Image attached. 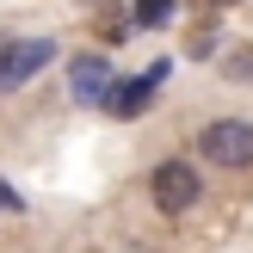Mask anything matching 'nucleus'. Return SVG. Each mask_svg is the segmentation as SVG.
Wrapping results in <instances>:
<instances>
[{
  "mask_svg": "<svg viewBox=\"0 0 253 253\" xmlns=\"http://www.w3.org/2000/svg\"><path fill=\"white\" fill-rule=\"evenodd\" d=\"M198 155L216 161V167H253V124H241V118L204 124V136H198Z\"/></svg>",
  "mask_w": 253,
  "mask_h": 253,
  "instance_id": "f257e3e1",
  "label": "nucleus"
},
{
  "mask_svg": "<svg viewBox=\"0 0 253 253\" xmlns=\"http://www.w3.org/2000/svg\"><path fill=\"white\" fill-rule=\"evenodd\" d=\"M148 192H155V204L173 216V210H192L204 185H198V173L185 167V161H161V167H155V179H148Z\"/></svg>",
  "mask_w": 253,
  "mask_h": 253,
  "instance_id": "f03ea898",
  "label": "nucleus"
},
{
  "mask_svg": "<svg viewBox=\"0 0 253 253\" xmlns=\"http://www.w3.org/2000/svg\"><path fill=\"white\" fill-rule=\"evenodd\" d=\"M49 56H56V49H49L43 37H37V43H12V56H6V68H0V86H19V81H31V74L43 68Z\"/></svg>",
  "mask_w": 253,
  "mask_h": 253,
  "instance_id": "7ed1b4c3",
  "label": "nucleus"
},
{
  "mask_svg": "<svg viewBox=\"0 0 253 253\" xmlns=\"http://www.w3.org/2000/svg\"><path fill=\"white\" fill-rule=\"evenodd\" d=\"M148 93H155V81H111L105 86V105H111V118H142V105H148Z\"/></svg>",
  "mask_w": 253,
  "mask_h": 253,
  "instance_id": "20e7f679",
  "label": "nucleus"
},
{
  "mask_svg": "<svg viewBox=\"0 0 253 253\" xmlns=\"http://www.w3.org/2000/svg\"><path fill=\"white\" fill-rule=\"evenodd\" d=\"M105 86H111V62L105 56H81V62H74V93H81L86 105H99Z\"/></svg>",
  "mask_w": 253,
  "mask_h": 253,
  "instance_id": "39448f33",
  "label": "nucleus"
},
{
  "mask_svg": "<svg viewBox=\"0 0 253 253\" xmlns=\"http://www.w3.org/2000/svg\"><path fill=\"white\" fill-rule=\"evenodd\" d=\"M173 19V0H142L136 6V25H167Z\"/></svg>",
  "mask_w": 253,
  "mask_h": 253,
  "instance_id": "423d86ee",
  "label": "nucleus"
},
{
  "mask_svg": "<svg viewBox=\"0 0 253 253\" xmlns=\"http://www.w3.org/2000/svg\"><path fill=\"white\" fill-rule=\"evenodd\" d=\"M222 74H229V81H253V49H235V56L222 62Z\"/></svg>",
  "mask_w": 253,
  "mask_h": 253,
  "instance_id": "0eeeda50",
  "label": "nucleus"
},
{
  "mask_svg": "<svg viewBox=\"0 0 253 253\" xmlns=\"http://www.w3.org/2000/svg\"><path fill=\"white\" fill-rule=\"evenodd\" d=\"M0 210H25V204H19V192H12L6 179H0Z\"/></svg>",
  "mask_w": 253,
  "mask_h": 253,
  "instance_id": "6e6552de",
  "label": "nucleus"
},
{
  "mask_svg": "<svg viewBox=\"0 0 253 253\" xmlns=\"http://www.w3.org/2000/svg\"><path fill=\"white\" fill-rule=\"evenodd\" d=\"M6 56H12V37H6V31H0V68H6Z\"/></svg>",
  "mask_w": 253,
  "mask_h": 253,
  "instance_id": "1a4fd4ad",
  "label": "nucleus"
},
{
  "mask_svg": "<svg viewBox=\"0 0 253 253\" xmlns=\"http://www.w3.org/2000/svg\"><path fill=\"white\" fill-rule=\"evenodd\" d=\"M210 6H229V0H210Z\"/></svg>",
  "mask_w": 253,
  "mask_h": 253,
  "instance_id": "9d476101",
  "label": "nucleus"
}]
</instances>
